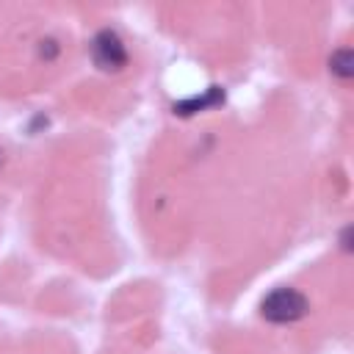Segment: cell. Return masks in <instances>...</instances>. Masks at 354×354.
<instances>
[{
  "mask_svg": "<svg viewBox=\"0 0 354 354\" xmlns=\"http://www.w3.org/2000/svg\"><path fill=\"white\" fill-rule=\"evenodd\" d=\"M310 310V301L296 288H277L260 301V315L271 324H293L304 318Z\"/></svg>",
  "mask_w": 354,
  "mask_h": 354,
  "instance_id": "6da1fadb",
  "label": "cell"
},
{
  "mask_svg": "<svg viewBox=\"0 0 354 354\" xmlns=\"http://www.w3.org/2000/svg\"><path fill=\"white\" fill-rule=\"evenodd\" d=\"M91 58L100 69L105 72H116L127 64V50H124V41L119 39L116 30L105 28L100 30L94 39H91Z\"/></svg>",
  "mask_w": 354,
  "mask_h": 354,
  "instance_id": "7a4b0ae2",
  "label": "cell"
},
{
  "mask_svg": "<svg viewBox=\"0 0 354 354\" xmlns=\"http://www.w3.org/2000/svg\"><path fill=\"white\" fill-rule=\"evenodd\" d=\"M221 100H224V91H221L218 86H210L205 97H191V100L174 102V111L183 113V116H191V113H196V111H205V108H210V105H218Z\"/></svg>",
  "mask_w": 354,
  "mask_h": 354,
  "instance_id": "3957f363",
  "label": "cell"
},
{
  "mask_svg": "<svg viewBox=\"0 0 354 354\" xmlns=\"http://www.w3.org/2000/svg\"><path fill=\"white\" fill-rule=\"evenodd\" d=\"M329 69H332V75H337L340 80H348V77L354 75V53H351L348 47L335 50L332 58H329Z\"/></svg>",
  "mask_w": 354,
  "mask_h": 354,
  "instance_id": "277c9868",
  "label": "cell"
},
{
  "mask_svg": "<svg viewBox=\"0 0 354 354\" xmlns=\"http://www.w3.org/2000/svg\"><path fill=\"white\" fill-rule=\"evenodd\" d=\"M41 44H47V50H39L44 58H53V55L58 53V44H55V41H41Z\"/></svg>",
  "mask_w": 354,
  "mask_h": 354,
  "instance_id": "5b68a950",
  "label": "cell"
},
{
  "mask_svg": "<svg viewBox=\"0 0 354 354\" xmlns=\"http://www.w3.org/2000/svg\"><path fill=\"white\" fill-rule=\"evenodd\" d=\"M0 166H3V158H0Z\"/></svg>",
  "mask_w": 354,
  "mask_h": 354,
  "instance_id": "8992f818",
  "label": "cell"
}]
</instances>
